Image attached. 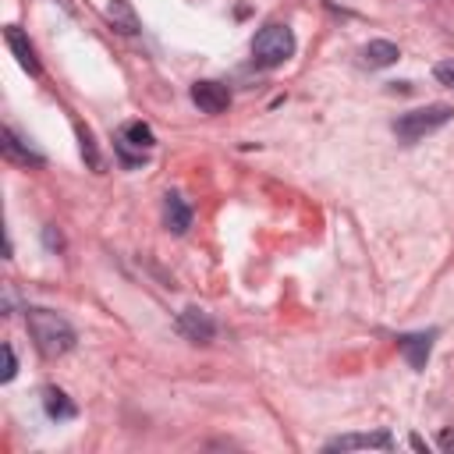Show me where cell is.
Instances as JSON below:
<instances>
[{"instance_id":"1","label":"cell","mask_w":454,"mask_h":454,"mask_svg":"<svg viewBox=\"0 0 454 454\" xmlns=\"http://www.w3.org/2000/svg\"><path fill=\"white\" fill-rule=\"evenodd\" d=\"M25 326H28V337H32V344H35V351L43 358H60V355H67L78 344L74 326L60 312H53V309L28 305L25 309Z\"/></svg>"},{"instance_id":"2","label":"cell","mask_w":454,"mask_h":454,"mask_svg":"<svg viewBox=\"0 0 454 454\" xmlns=\"http://www.w3.org/2000/svg\"><path fill=\"white\" fill-rule=\"evenodd\" d=\"M447 121H454V106L447 103H426V106H415V110H404L390 128L397 135V142L404 145H415L419 138L433 135L436 128H443Z\"/></svg>"},{"instance_id":"3","label":"cell","mask_w":454,"mask_h":454,"mask_svg":"<svg viewBox=\"0 0 454 454\" xmlns=\"http://www.w3.org/2000/svg\"><path fill=\"white\" fill-rule=\"evenodd\" d=\"M294 32H291V25H280V21H270V25H262L259 32H255V39H252V60L259 64V67H280V64H287L291 57H294Z\"/></svg>"},{"instance_id":"4","label":"cell","mask_w":454,"mask_h":454,"mask_svg":"<svg viewBox=\"0 0 454 454\" xmlns=\"http://www.w3.org/2000/svg\"><path fill=\"white\" fill-rule=\"evenodd\" d=\"M156 145V135L145 121H124L114 135V153L124 167H142L149 160V149Z\"/></svg>"},{"instance_id":"5","label":"cell","mask_w":454,"mask_h":454,"mask_svg":"<svg viewBox=\"0 0 454 454\" xmlns=\"http://www.w3.org/2000/svg\"><path fill=\"white\" fill-rule=\"evenodd\" d=\"M177 330H181V337H188L192 344H209V340L216 337L213 316H209L206 309H199V305H188V309L177 312Z\"/></svg>"},{"instance_id":"6","label":"cell","mask_w":454,"mask_h":454,"mask_svg":"<svg viewBox=\"0 0 454 454\" xmlns=\"http://www.w3.org/2000/svg\"><path fill=\"white\" fill-rule=\"evenodd\" d=\"M433 344H436V330H419V333H397V348L401 355L408 358V365L415 372L426 369L429 355H433Z\"/></svg>"},{"instance_id":"7","label":"cell","mask_w":454,"mask_h":454,"mask_svg":"<svg viewBox=\"0 0 454 454\" xmlns=\"http://www.w3.org/2000/svg\"><path fill=\"white\" fill-rule=\"evenodd\" d=\"M192 103L202 110V114H223L231 106V89L223 82H213V78H202L192 85Z\"/></svg>"},{"instance_id":"8","label":"cell","mask_w":454,"mask_h":454,"mask_svg":"<svg viewBox=\"0 0 454 454\" xmlns=\"http://www.w3.org/2000/svg\"><path fill=\"white\" fill-rule=\"evenodd\" d=\"M0 149H4V156H7L11 163H21V167H43V163H46V156H43L39 149H32L25 138H18V131H14L11 124L0 128Z\"/></svg>"},{"instance_id":"9","label":"cell","mask_w":454,"mask_h":454,"mask_svg":"<svg viewBox=\"0 0 454 454\" xmlns=\"http://www.w3.org/2000/svg\"><path fill=\"white\" fill-rule=\"evenodd\" d=\"M4 43H7V50L14 53V60H18L28 74H43V64H39V57H35V46H32V39H28L18 25H4Z\"/></svg>"},{"instance_id":"10","label":"cell","mask_w":454,"mask_h":454,"mask_svg":"<svg viewBox=\"0 0 454 454\" xmlns=\"http://www.w3.org/2000/svg\"><path fill=\"white\" fill-rule=\"evenodd\" d=\"M355 447H376V450H394V436L387 429L376 433H344L323 443V450H355Z\"/></svg>"},{"instance_id":"11","label":"cell","mask_w":454,"mask_h":454,"mask_svg":"<svg viewBox=\"0 0 454 454\" xmlns=\"http://www.w3.org/2000/svg\"><path fill=\"white\" fill-rule=\"evenodd\" d=\"M163 223L174 234H184L192 227V206L184 202V195H177V192H167L163 195Z\"/></svg>"},{"instance_id":"12","label":"cell","mask_w":454,"mask_h":454,"mask_svg":"<svg viewBox=\"0 0 454 454\" xmlns=\"http://www.w3.org/2000/svg\"><path fill=\"white\" fill-rule=\"evenodd\" d=\"M43 411L53 422H71L78 415V404L60 390V387H43Z\"/></svg>"},{"instance_id":"13","label":"cell","mask_w":454,"mask_h":454,"mask_svg":"<svg viewBox=\"0 0 454 454\" xmlns=\"http://www.w3.org/2000/svg\"><path fill=\"white\" fill-rule=\"evenodd\" d=\"M358 57H362L365 67H390V64L401 57V50H397V43H390V39H369Z\"/></svg>"},{"instance_id":"14","label":"cell","mask_w":454,"mask_h":454,"mask_svg":"<svg viewBox=\"0 0 454 454\" xmlns=\"http://www.w3.org/2000/svg\"><path fill=\"white\" fill-rule=\"evenodd\" d=\"M106 21H110L117 32H124V35H135V32H138V18H135V11H131L128 0H110Z\"/></svg>"},{"instance_id":"15","label":"cell","mask_w":454,"mask_h":454,"mask_svg":"<svg viewBox=\"0 0 454 454\" xmlns=\"http://www.w3.org/2000/svg\"><path fill=\"white\" fill-rule=\"evenodd\" d=\"M74 131H78V149H82V160H85L92 170H99V167H103V160H99V149H96V142H92V131H89L85 124H74Z\"/></svg>"},{"instance_id":"16","label":"cell","mask_w":454,"mask_h":454,"mask_svg":"<svg viewBox=\"0 0 454 454\" xmlns=\"http://www.w3.org/2000/svg\"><path fill=\"white\" fill-rule=\"evenodd\" d=\"M14 372H18L14 348H11V344H4V372H0V380H4V383H11V380H14Z\"/></svg>"},{"instance_id":"17","label":"cell","mask_w":454,"mask_h":454,"mask_svg":"<svg viewBox=\"0 0 454 454\" xmlns=\"http://www.w3.org/2000/svg\"><path fill=\"white\" fill-rule=\"evenodd\" d=\"M433 74H436V82H443V85L454 89V60H440V64L433 67Z\"/></svg>"},{"instance_id":"18","label":"cell","mask_w":454,"mask_h":454,"mask_svg":"<svg viewBox=\"0 0 454 454\" xmlns=\"http://www.w3.org/2000/svg\"><path fill=\"white\" fill-rule=\"evenodd\" d=\"M43 241H46L50 252H60L64 248V238L57 234V227H43Z\"/></svg>"},{"instance_id":"19","label":"cell","mask_w":454,"mask_h":454,"mask_svg":"<svg viewBox=\"0 0 454 454\" xmlns=\"http://www.w3.org/2000/svg\"><path fill=\"white\" fill-rule=\"evenodd\" d=\"M436 443H440V450H454V429H443L436 436Z\"/></svg>"}]
</instances>
